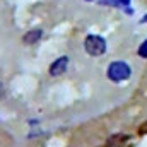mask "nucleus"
I'll use <instances>...</instances> for the list:
<instances>
[{"label": "nucleus", "instance_id": "nucleus-3", "mask_svg": "<svg viewBox=\"0 0 147 147\" xmlns=\"http://www.w3.org/2000/svg\"><path fill=\"white\" fill-rule=\"evenodd\" d=\"M67 65H69V58H67V57H62V58L55 60V62L51 63V67H50V75H51V77H57V75L63 74L67 70Z\"/></svg>", "mask_w": 147, "mask_h": 147}, {"label": "nucleus", "instance_id": "nucleus-2", "mask_svg": "<svg viewBox=\"0 0 147 147\" xmlns=\"http://www.w3.org/2000/svg\"><path fill=\"white\" fill-rule=\"evenodd\" d=\"M130 67L123 62H115L108 67V77L115 82H120V80H125L130 77Z\"/></svg>", "mask_w": 147, "mask_h": 147}, {"label": "nucleus", "instance_id": "nucleus-7", "mask_svg": "<svg viewBox=\"0 0 147 147\" xmlns=\"http://www.w3.org/2000/svg\"><path fill=\"white\" fill-rule=\"evenodd\" d=\"M120 2H121V3H128V0H120Z\"/></svg>", "mask_w": 147, "mask_h": 147}, {"label": "nucleus", "instance_id": "nucleus-4", "mask_svg": "<svg viewBox=\"0 0 147 147\" xmlns=\"http://www.w3.org/2000/svg\"><path fill=\"white\" fill-rule=\"evenodd\" d=\"M127 140H128V137H127V135H123V134H116V135H113V137L108 139L106 147H123Z\"/></svg>", "mask_w": 147, "mask_h": 147}, {"label": "nucleus", "instance_id": "nucleus-1", "mask_svg": "<svg viewBox=\"0 0 147 147\" xmlns=\"http://www.w3.org/2000/svg\"><path fill=\"white\" fill-rule=\"evenodd\" d=\"M84 50L89 55H92V57L105 55V51H106V41H105V38L91 34V36H87L84 39Z\"/></svg>", "mask_w": 147, "mask_h": 147}, {"label": "nucleus", "instance_id": "nucleus-5", "mask_svg": "<svg viewBox=\"0 0 147 147\" xmlns=\"http://www.w3.org/2000/svg\"><path fill=\"white\" fill-rule=\"evenodd\" d=\"M41 38V29H34V31H29L26 36H24V43H36L38 39Z\"/></svg>", "mask_w": 147, "mask_h": 147}, {"label": "nucleus", "instance_id": "nucleus-6", "mask_svg": "<svg viewBox=\"0 0 147 147\" xmlns=\"http://www.w3.org/2000/svg\"><path fill=\"white\" fill-rule=\"evenodd\" d=\"M139 55H140V57H147V41L142 45V46H140V50H139Z\"/></svg>", "mask_w": 147, "mask_h": 147}]
</instances>
